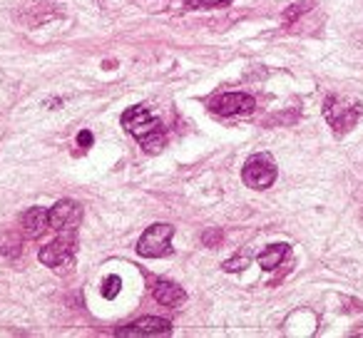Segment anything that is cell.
Masks as SVG:
<instances>
[{"label": "cell", "instance_id": "obj_15", "mask_svg": "<svg viewBox=\"0 0 363 338\" xmlns=\"http://www.w3.org/2000/svg\"><path fill=\"white\" fill-rule=\"evenodd\" d=\"M247 266H249V259L247 257H234V259H229V261H224V271H229V274L244 271Z\"/></svg>", "mask_w": 363, "mask_h": 338}, {"label": "cell", "instance_id": "obj_13", "mask_svg": "<svg viewBox=\"0 0 363 338\" xmlns=\"http://www.w3.org/2000/svg\"><path fill=\"white\" fill-rule=\"evenodd\" d=\"M18 239L11 237V234H3L0 237V254H6V257H13V254H18Z\"/></svg>", "mask_w": 363, "mask_h": 338}, {"label": "cell", "instance_id": "obj_4", "mask_svg": "<svg viewBox=\"0 0 363 338\" xmlns=\"http://www.w3.org/2000/svg\"><path fill=\"white\" fill-rule=\"evenodd\" d=\"M277 162L272 159V154L262 152V154H252L247 159L242 169L244 182L252 189H269L274 182H277Z\"/></svg>", "mask_w": 363, "mask_h": 338}, {"label": "cell", "instance_id": "obj_18", "mask_svg": "<svg viewBox=\"0 0 363 338\" xmlns=\"http://www.w3.org/2000/svg\"><path fill=\"white\" fill-rule=\"evenodd\" d=\"M204 239H207L209 244H214V242H217V239H222V234H219V232H214V234H209V237H204Z\"/></svg>", "mask_w": 363, "mask_h": 338}, {"label": "cell", "instance_id": "obj_12", "mask_svg": "<svg viewBox=\"0 0 363 338\" xmlns=\"http://www.w3.org/2000/svg\"><path fill=\"white\" fill-rule=\"evenodd\" d=\"M120 288H122V278L112 274V276H107L105 283H102V296H105V298H115L117 293H120Z\"/></svg>", "mask_w": 363, "mask_h": 338}, {"label": "cell", "instance_id": "obj_3", "mask_svg": "<svg viewBox=\"0 0 363 338\" xmlns=\"http://www.w3.org/2000/svg\"><path fill=\"white\" fill-rule=\"evenodd\" d=\"M172 234L174 227L169 224H152L137 242V254L145 259H162L172 254Z\"/></svg>", "mask_w": 363, "mask_h": 338}, {"label": "cell", "instance_id": "obj_8", "mask_svg": "<svg viewBox=\"0 0 363 338\" xmlns=\"http://www.w3.org/2000/svg\"><path fill=\"white\" fill-rule=\"evenodd\" d=\"M50 217V229H57V232H72L75 224L80 222V207H77L72 199H62L55 207L48 212Z\"/></svg>", "mask_w": 363, "mask_h": 338}, {"label": "cell", "instance_id": "obj_6", "mask_svg": "<svg viewBox=\"0 0 363 338\" xmlns=\"http://www.w3.org/2000/svg\"><path fill=\"white\" fill-rule=\"evenodd\" d=\"M172 333V326L169 321L164 318H157V316H145L140 321L130 323V326L120 328L117 336L122 338H140V336H169Z\"/></svg>", "mask_w": 363, "mask_h": 338}, {"label": "cell", "instance_id": "obj_17", "mask_svg": "<svg viewBox=\"0 0 363 338\" xmlns=\"http://www.w3.org/2000/svg\"><path fill=\"white\" fill-rule=\"evenodd\" d=\"M77 145H80V147H85V150H87V147L92 145V132L82 130L80 135H77Z\"/></svg>", "mask_w": 363, "mask_h": 338}, {"label": "cell", "instance_id": "obj_7", "mask_svg": "<svg viewBox=\"0 0 363 338\" xmlns=\"http://www.w3.org/2000/svg\"><path fill=\"white\" fill-rule=\"evenodd\" d=\"M254 97L242 95V92H227V95L217 97L212 102V110L222 117H234V115H249L254 110Z\"/></svg>", "mask_w": 363, "mask_h": 338}, {"label": "cell", "instance_id": "obj_5", "mask_svg": "<svg viewBox=\"0 0 363 338\" xmlns=\"http://www.w3.org/2000/svg\"><path fill=\"white\" fill-rule=\"evenodd\" d=\"M75 252H77V239L72 232L57 237L55 242H50L48 247L40 249V261L50 269H60V266H70L75 261Z\"/></svg>", "mask_w": 363, "mask_h": 338}, {"label": "cell", "instance_id": "obj_11", "mask_svg": "<svg viewBox=\"0 0 363 338\" xmlns=\"http://www.w3.org/2000/svg\"><path fill=\"white\" fill-rule=\"evenodd\" d=\"M284 257H286V244H272V247L259 254V266L272 271V269H277L284 261Z\"/></svg>", "mask_w": 363, "mask_h": 338}, {"label": "cell", "instance_id": "obj_14", "mask_svg": "<svg viewBox=\"0 0 363 338\" xmlns=\"http://www.w3.org/2000/svg\"><path fill=\"white\" fill-rule=\"evenodd\" d=\"M306 11H308V3H294V6L289 8L286 13H284V18H281V21L289 26V23H294L298 16H303V13H306Z\"/></svg>", "mask_w": 363, "mask_h": 338}, {"label": "cell", "instance_id": "obj_16", "mask_svg": "<svg viewBox=\"0 0 363 338\" xmlns=\"http://www.w3.org/2000/svg\"><path fill=\"white\" fill-rule=\"evenodd\" d=\"M189 8H222L229 6L232 0H187Z\"/></svg>", "mask_w": 363, "mask_h": 338}, {"label": "cell", "instance_id": "obj_9", "mask_svg": "<svg viewBox=\"0 0 363 338\" xmlns=\"http://www.w3.org/2000/svg\"><path fill=\"white\" fill-rule=\"evenodd\" d=\"M48 229H50V217H48V212L43 207H33V209H28V212L23 214L21 232H23V237H26V239L43 237Z\"/></svg>", "mask_w": 363, "mask_h": 338}, {"label": "cell", "instance_id": "obj_10", "mask_svg": "<svg viewBox=\"0 0 363 338\" xmlns=\"http://www.w3.org/2000/svg\"><path fill=\"white\" fill-rule=\"evenodd\" d=\"M152 296H155L157 303H162V306H172V308L187 301L184 288L177 286V283H172V281H155V286H152Z\"/></svg>", "mask_w": 363, "mask_h": 338}, {"label": "cell", "instance_id": "obj_2", "mask_svg": "<svg viewBox=\"0 0 363 338\" xmlns=\"http://www.w3.org/2000/svg\"><path fill=\"white\" fill-rule=\"evenodd\" d=\"M323 117L336 135H346L361 120V102L348 100V97H328L326 107H323Z\"/></svg>", "mask_w": 363, "mask_h": 338}, {"label": "cell", "instance_id": "obj_1", "mask_svg": "<svg viewBox=\"0 0 363 338\" xmlns=\"http://www.w3.org/2000/svg\"><path fill=\"white\" fill-rule=\"evenodd\" d=\"M122 125H125V130L130 132L132 137H137L140 145L145 147L147 152H152V154L164 147V125H162L147 107H142V105L130 107V110L122 115Z\"/></svg>", "mask_w": 363, "mask_h": 338}]
</instances>
